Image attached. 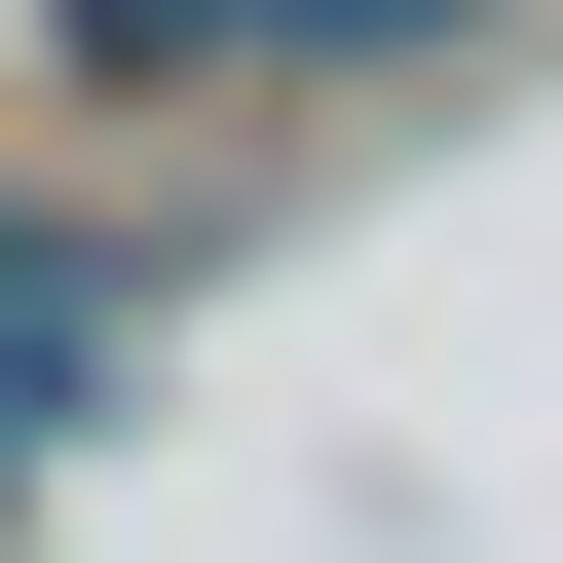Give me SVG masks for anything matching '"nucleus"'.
Masks as SVG:
<instances>
[{"instance_id":"f257e3e1","label":"nucleus","mask_w":563,"mask_h":563,"mask_svg":"<svg viewBox=\"0 0 563 563\" xmlns=\"http://www.w3.org/2000/svg\"><path fill=\"white\" fill-rule=\"evenodd\" d=\"M113 301H151V225H76L38 151H0V488L76 451V376H113Z\"/></svg>"},{"instance_id":"7ed1b4c3","label":"nucleus","mask_w":563,"mask_h":563,"mask_svg":"<svg viewBox=\"0 0 563 563\" xmlns=\"http://www.w3.org/2000/svg\"><path fill=\"white\" fill-rule=\"evenodd\" d=\"M451 38H526V0H263V76H451Z\"/></svg>"},{"instance_id":"f03ea898","label":"nucleus","mask_w":563,"mask_h":563,"mask_svg":"<svg viewBox=\"0 0 563 563\" xmlns=\"http://www.w3.org/2000/svg\"><path fill=\"white\" fill-rule=\"evenodd\" d=\"M38 113H263V0H38Z\"/></svg>"}]
</instances>
